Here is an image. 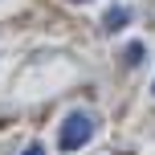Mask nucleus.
Listing matches in <instances>:
<instances>
[{"instance_id":"1","label":"nucleus","mask_w":155,"mask_h":155,"mask_svg":"<svg viewBox=\"0 0 155 155\" xmlns=\"http://www.w3.org/2000/svg\"><path fill=\"white\" fill-rule=\"evenodd\" d=\"M90 135H94V118L86 110H74V114H65L61 131H57V147L61 151H78V147L90 143Z\"/></svg>"},{"instance_id":"3","label":"nucleus","mask_w":155,"mask_h":155,"mask_svg":"<svg viewBox=\"0 0 155 155\" xmlns=\"http://www.w3.org/2000/svg\"><path fill=\"white\" fill-rule=\"evenodd\" d=\"M21 155H45V147H41V143H33V147H25Z\"/></svg>"},{"instance_id":"2","label":"nucleus","mask_w":155,"mask_h":155,"mask_svg":"<svg viewBox=\"0 0 155 155\" xmlns=\"http://www.w3.org/2000/svg\"><path fill=\"white\" fill-rule=\"evenodd\" d=\"M127 21H131V12H127V8H110V12H106V33H118Z\"/></svg>"}]
</instances>
